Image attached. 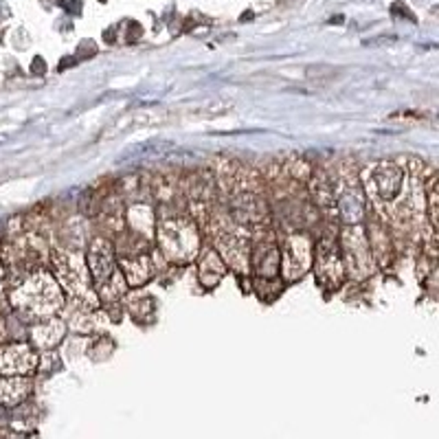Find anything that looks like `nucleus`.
I'll list each match as a JSON object with an SVG mask.
<instances>
[{
  "mask_svg": "<svg viewBox=\"0 0 439 439\" xmlns=\"http://www.w3.org/2000/svg\"><path fill=\"white\" fill-rule=\"evenodd\" d=\"M29 393V382L20 378H0V402L14 406L20 400H25Z\"/></svg>",
  "mask_w": 439,
  "mask_h": 439,
  "instance_id": "2",
  "label": "nucleus"
},
{
  "mask_svg": "<svg viewBox=\"0 0 439 439\" xmlns=\"http://www.w3.org/2000/svg\"><path fill=\"white\" fill-rule=\"evenodd\" d=\"M7 139H9V137H7V134H3V137H0V143H5Z\"/></svg>",
  "mask_w": 439,
  "mask_h": 439,
  "instance_id": "4",
  "label": "nucleus"
},
{
  "mask_svg": "<svg viewBox=\"0 0 439 439\" xmlns=\"http://www.w3.org/2000/svg\"><path fill=\"white\" fill-rule=\"evenodd\" d=\"M36 367V356L27 347L0 349V373H29Z\"/></svg>",
  "mask_w": 439,
  "mask_h": 439,
  "instance_id": "1",
  "label": "nucleus"
},
{
  "mask_svg": "<svg viewBox=\"0 0 439 439\" xmlns=\"http://www.w3.org/2000/svg\"><path fill=\"white\" fill-rule=\"evenodd\" d=\"M391 42H395V36H380V38H373V40H364L362 44L375 46V44H391Z\"/></svg>",
  "mask_w": 439,
  "mask_h": 439,
  "instance_id": "3",
  "label": "nucleus"
}]
</instances>
